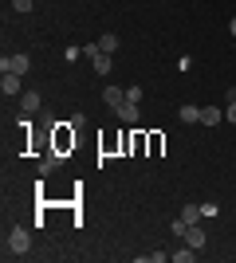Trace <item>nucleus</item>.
Segmentation results:
<instances>
[{
  "instance_id": "1",
  "label": "nucleus",
  "mask_w": 236,
  "mask_h": 263,
  "mask_svg": "<svg viewBox=\"0 0 236 263\" xmlns=\"http://www.w3.org/2000/svg\"><path fill=\"white\" fill-rule=\"evenodd\" d=\"M4 248H8V255H28L32 252V232L24 228V224H16V228H8V240H4Z\"/></svg>"
},
{
  "instance_id": "2",
  "label": "nucleus",
  "mask_w": 236,
  "mask_h": 263,
  "mask_svg": "<svg viewBox=\"0 0 236 263\" xmlns=\"http://www.w3.org/2000/svg\"><path fill=\"white\" fill-rule=\"evenodd\" d=\"M28 67H32V59H28L24 51L4 55V59H0V71H4V75H28Z\"/></svg>"
},
{
  "instance_id": "3",
  "label": "nucleus",
  "mask_w": 236,
  "mask_h": 263,
  "mask_svg": "<svg viewBox=\"0 0 236 263\" xmlns=\"http://www.w3.org/2000/svg\"><path fill=\"white\" fill-rule=\"evenodd\" d=\"M114 114H118L126 126H138V122H142V110H138V102H122V106L114 110Z\"/></svg>"
},
{
  "instance_id": "4",
  "label": "nucleus",
  "mask_w": 236,
  "mask_h": 263,
  "mask_svg": "<svg viewBox=\"0 0 236 263\" xmlns=\"http://www.w3.org/2000/svg\"><path fill=\"white\" fill-rule=\"evenodd\" d=\"M0 95H24V75H4L0 79Z\"/></svg>"
},
{
  "instance_id": "5",
  "label": "nucleus",
  "mask_w": 236,
  "mask_h": 263,
  "mask_svg": "<svg viewBox=\"0 0 236 263\" xmlns=\"http://www.w3.org/2000/svg\"><path fill=\"white\" fill-rule=\"evenodd\" d=\"M40 110V90H24L20 95V114L28 118V114H35Z\"/></svg>"
},
{
  "instance_id": "6",
  "label": "nucleus",
  "mask_w": 236,
  "mask_h": 263,
  "mask_svg": "<svg viewBox=\"0 0 236 263\" xmlns=\"http://www.w3.org/2000/svg\"><path fill=\"white\" fill-rule=\"evenodd\" d=\"M102 102H106L111 110H118V106L126 102V90H122V87H102Z\"/></svg>"
},
{
  "instance_id": "7",
  "label": "nucleus",
  "mask_w": 236,
  "mask_h": 263,
  "mask_svg": "<svg viewBox=\"0 0 236 263\" xmlns=\"http://www.w3.org/2000/svg\"><path fill=\"white\" fill-rule=\"evenodd\" d=\"M181 240L189 243V248H197V252H201V248H205V232H201V224H189V228H185V236H181Z\"/></svg>"
},
{
  "instance_id": "8",
  "label": "nucleus",
  "mask_w": 236,
  "mask_h": 263,
  "mask_svg": "<svg viewBox=\"0 0 236 263\" xmlns=\"http://www.w3.org/2000/svg\"><path fill=\"white\" fill-rule=\"evenodd\" d=\"M67 145H75V130H67V122L56 130V154H63Z\"/></svg>"
},
{
  "instance_id": "9",
  "label": "nucleus",
  "mask_w": 236,
  "mask_h": 263,
  "mask_svg": "<svg viewBox=\"0 0 236 263\" xmlns=\"http://www.w3.org/2000/svg\"><path fill=\"white\" fill-rule=\"evenodd\" d=\"M221 122H225L221 106H201V126H221Z\"/></svg>"
},
{
  "instance_id": "10",
  "label": "nucleus",
  "mask_w": 236,
  "mask_h": 263,
  "mask_svg": "<svg viewBox=\"0 0 236 263\" xmlns=\"http://www.w3.org/2000/svg\"><path fill=\"white\" fill-rule=\"evenodd\" d=\"M193 259H197V248H189L181 240V248H173V263H193Z\"/></svg>"
},
{
  "instance_id": "11",
  "label": "nucleus",
  "mask_w": 236,
  "mask_h": 263,
  "mask_svg": "<svg viewBox=\"0 0 236 263\" xmlns=\"http://www.w3.org/2000/svg\"><path fill=\"white\" fill-rule=\"evenodd\" d=\"M90 63H95V71H99V75H111V55H106V51H99V55H95V59H90Z\"/></svg>"
},
{
  "instance_id": "12",
  "label": "nucleus",
  "mask_w": 236,
  "mask_h": 263,
  "mask_svg": "<svg viewBox=\"0 0 236 263\" xmlns=\"http://www.w3.org/2000/svg\"><path fill=\"white\" fill-rule=\"evenodd\" d=\"M99 47H102V51H106V55H114V51H118V35H114V32H102Z\"/></svg>"
},
{
  "instance_id": "13",
  "label": "nucleus",
  "mask_w": 236,
  "mask_h": 263,
  "mask_svg": "<svg viewBox=\"0 0 236 263\" xmlns=\"http://www.w3.org/2000/svg\"><path fill=\"white\" fill-rule=\"evenodd\" d=\"M177 114H181V122H189V126H193V122H201V106H181Z\"/></svg>"
},
{
  "instance_id": "14",
  "label": "nucleus",
  "mask_w": 236,
  "mask_h": 263,
  "mask_svg": "<svg viewBox=\"0 0 236 263\" xmlns=\"http://www.w3.org/2000/svg\"><path fill=\"white\" fill-rule=\"evenodd\" d=\"M201 216H205V212L197 209V204H185V209H181V220H185V224H197Z\"/></svg>"
},
{
  "instance_id": "15",
  "label": "nucleus",
  "mask_w": 236,
  "mask_h": 263,
  "mask_svg": "<svg viewBox=\"0 0 236 263\" xmlns=\"http://www.w3.org/2000/svg\"><path fill=\"white\" fill-rule=\"evenodd\" d=\"M166 259H173V252H150L146 255V263H166Z\"/></svg>"
},
{
  "instance_id": "16",
  "label": "nucleus",
  "mask_w": 236,
  "mask_h": 263,
  "mask_svg": "<svg viewBox=\"0 0 236 263\" xmlns=\"http://www.w3.org/2000/svg\"><path fill=\"white\" fill-rule=\"evenodd\" d=\"M12 8H16V12H32L35 0H12Z\"/></svg>"
},
{
  "instance_id": "17",
  "label": "nucleus",
  "mask_w": 236,
  "mask_h": 263,
  "mask_svg": "<svg viewBox=\"0 0 236 263\" xmlns=\"http://www.w3.org/2000/svg\"><path fill=\"white\" fill-rule=\"evenodd\" d=\"M169 228H173V236H177V240H181V236H185V228H189V224H185V220L177 216V220H173V224H169Z\"/></svg>"
},
{
  "instance_id": "18",
  "label": "nucleus",
  "mask_w": 236,
  "mask_h": 263,
  "mask_svg": "<svg viewBox=\"0 0 236 263\" xmlns=\"http://www.w3.org/2000/svg\"><path fill=\"white\" fill-rule=\"evenodd\" d=\"M126 102H142V87H126Z\"/></svg>"
},
{
  "instance_id": "19",
  "label": "nucleus",
  "mask_w": 236,
  "mask_h": 263,
  "mask_svg": "<svg viewBox=\"0 0 236 263\" xmlns=\"http://www.w3.org/2000/svg\"><path fill=\"white\" fill-rule=\"evenodd\" d=\"M79 55H83V47H67V51H63V59H67V63H75Z\"/></svg>"
},
{
  "instance_id": "20",
  "label": "nucleus",
  "mask_w": 236,
  "mask_h": 263,
  "mask_svg": "<svg viewBox=\"0 0 236 263\" xmlns=\"http://www.w3.org/2000/svg\"><path fill=\"white\" fill-rule=\"evenodd\" d=\"M225 118H228V122L236 126V102H228V106H225Z\"/></svg>"
},
{
  "instance_id": "21",
  "label": "nucleus",
  "mask_w": 236,
  "mask_h": 263,
  "mask_svg": "<svg viewBox=\"0 0 236 263\" xmlns=\"http://www.w3.org/2000/svg\"><path fill=\"white\" fill-rule=\"evenodd\" d=\"M228 32H232V40H236V16H232V20H228Z\"/></svg>"
}]
</instances>
